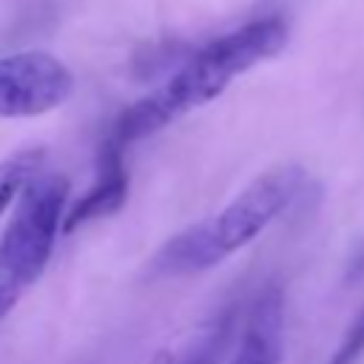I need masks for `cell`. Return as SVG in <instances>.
I'll use <instances>...</instances> for the list:
<instances>
[{
    "mask_svg": "<svg viewBox=\"0 0 364 364\" xmlns=\"http://www.w3.org/2000/svg\"><path fill=\"white\" fill-rule=\"evenodd\" d=\"M284 43L287 23L282 17H259L210 40L193 57H188L168 82L131 102L117 117L108 136H114L125 148L142 136L162 131L188 111L216 100L236 77L276 57Z\"/></svg>",
    "mask_w": 364,
    "mask_h": 364,
    "instance_id": "obj_1",
    "label": "cell"
},
{
    "mask_svg": "<svg viewBox=\"0 0 364 364\" xmlns=\"http://www.w3.org/2000/svg\"><path fill=\"white\" fill-rule=\"evenodd\" d=\"M43 151L37 148H23L14 151L0 162V216L9 210L11 202L20 199V193L28 188V182L40 173Z\"/></svg>",
    "mask_w": 364,
    "mask_h": 364,
    "instance_id": "obj_7",
    "label": "cell"
},
{
    "mask_svg": "<svg viewBox=\"0 0 364 364\" xmlns=\"http://www.w3.org/2000/svg\"><path fill=\"white\" fill-rule=\"evenodd\" d=\"M65 202L68 179L60 173H37L20 193L0 236V321L43 276L63 230Z\"/></svg>",
    "mask_w": 364,
    "mask_h": 364,
    "instance_id": "obj_3",
    "label": "cell"
},
{
    "mask_svg": "<svg viewBox=\"0 0 364 364\" xmlns=\"http://www.w3.org/2000/svg\"><path fill=\"white\" fill-rule=\"evenodd\" d=\"M304 171L279 165L242 188L216 216H208L162 245L154 270L162 276H188L216 267L239 247L250 245L301 191Z\"/></svg>",
    "mask_w": 364,
    "mask_h": 364,
    "instance_id": "obj_2",
    "label": "cell"
},
{
    "mask_svg": "<svg viewBox=\"0 0 364 364\" xmlns=\"http://www.w3.org/2000/svg\"><path fill=\"white\" fill-rule=\"evenodd\" d=\"M284 333V299L276 284L264 287L247 313L242 338L228 364H279Z\"/></svg>",
    "mask_w": 364,
    "mask_h": 364,
    "instance_id": "obj_6",
    "label": "cell"
},
{
    "mask_svg": "<svg viewBox=\"0 0 364 364\" xmlns=\"http://www.w3.org/2000/svg\"><path fill=\"white\" fill-rule=\"evenodd\" d=\"M128 199V171L122 159V145L114 136H105L97 156V176L85 188V193L65 210L63 233H74L77 228L114 216Z\"/></svg>",
    "mask_w": 364,
    "mask_h": 364,
    "instance_id": "obj_5",
    "label": "cell"
},
{
    "mask_svg": "<svg viewBox=\"0 0 364 364\" xmlns=\"http://www.w3.org/2000/svg\"><path fill=\"white\" fill-rule=\"evenodd\" d=\"M361 355H364V307L350 321V327L344 330V336H341V341H338V347L327 364H355Z\"/></svg>",
    "mask_w": 364,
    "mask_h": 364,
    "instance_id": "obj_8",
    "label": "cell"
},
{
    "mask_svg": "<svg viewBox=\"0 0 364 364\" xmlns=\"http://www.w3.org/2000/svg\"><path fill=\"white\" fill-rule=\"evenodd\" d=\"M74 91V74L51 51L26 48L0 57V117H43Z\"/></svg>",
    "mask_w": 364,
    "mask_h": 364,
    "instance_id": "obj_4",
    "label": "cell"
}]
</instances>
